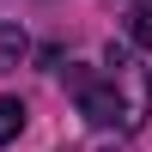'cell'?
<instances>
[{
  "mask_svg": "<svg viewBox=\"0 0 152 152\" xmlns=\"http://www.w3.org/2000/svg\"><path fill=\"white\" fill-rule=\"evenodd\" d=\"M24 49H31V43H24V31L0 18V73H12V67H18V61H24Z\"/></svg>",
  "mask_w": 152,
  "mask_h": 152,
  "instance_id": "obj_1",
  "label": "cell"
},
{
  "mask_svg": "<svg viewBox=\"0 0 152 152\" xmlns=\"http://www.w3.org/2000/svg\"><path fill=\"white\" fill-rule=\"evenodd\" d=\"M18 134H24V104L18 97H0V146L18 140Z\"/></svg>",
  "mask_w": 152,
  "mask_h": 152,
  "instance_id": "obj_3",
  "label": "cell"
},
{
  "mask_svg": "<svg viewBox=\"0 0 152 152\" xmlns=\"http://www.w3.org/2000/svg\"><path fill=\"white\" fill-rule=\"evenodd\" d=\"M128 43L134 49H152V0H134L128 6Z\"/></svg>",
  "mask_w": 152,
  "mask_h": 152,
  "instance_id": "obj_2",
  "label": "cell"
}]
</instances>
